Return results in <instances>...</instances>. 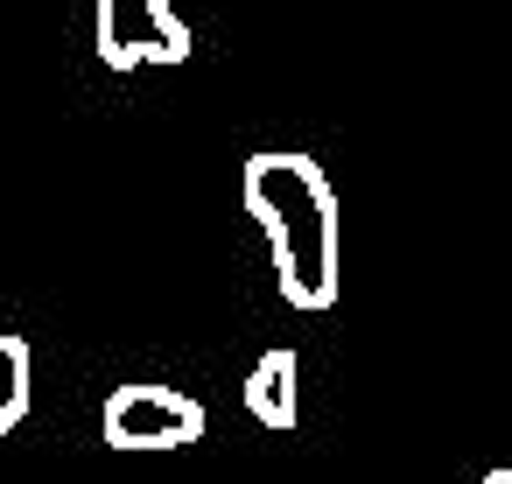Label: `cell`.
Segmentation results:
<instances>
[{
  "label": "cell",
  "instance_id": "6da1fadb",
  "mask_svg": "<svg viewBox=\"0 0 512 484\" xmlns=\"http://www.w3.org/2000/svg\"><path fill=\"white\" fill-rule=\"evenodd\" d=\"M239 197H246V218L267 232L274 281H281L288 309L323 316L337 302V288H344V246H337L344 218H337V190H330L323 162L302 155V148L246 155Z\"/></svg>",
  "mask_w": 512,
  "mask_h": 484
},
{
  "label": "cell",
  "instance_id": "7a4b0ae2",
  "mask_svg": "<svg viewBox=\"0 0 512 484\" xmlns=\"http://www.w3.org/2000/svg\"><path fill=\"white\" fill-rule=\"evenodd\" d=\"M99 435H106L120 456L190 449V442L204 435V400H190V393H176V386H155V379H134V386H113V393H106Z\"/></svg>",
  "mask_w": 512,
  "mask_h": 484
},
{
  "label": "cell",
  "instance_id": "3957f363",
  "mask_svg": "<svg viewBox=\"0 0 512 484\" xmlns=\"http://www.w3.org/2000/svg\"><path fill=\"white\" fill-rule=\"evenodd\" d=\"M92 43L106 71L190 64V22L169 0H92Z\"/></svg>",
  "mask_w": 512,
  "mask_h": 484
},
{
  "label": "cell",
  "instance_id": "277c9868",
  "mask_svg": "<svg viewBox=\"0 0 512 484\" xmlns=\"http://www.w3.org/2000/svg\"><path fill=\"white\" fill-rule=\"evenodd\" d=\"M295 386H302V358H295L288 344L260 351L253 372H246V407H253V421H260V428H295V421H302Z\"/></svg>",
  "mask_w": 512,
  "mask_h": 484
},
{
  "label": "cell",
  "instance_id": "5b68a950",
  "mask_svg": "<svg viewBox=\"0 0 512 484\" xmlns=\"http://www.w3.org/2000/svg\"><path fill=\"white\" fill-rule=\"evenodd\" d=\"M29 386H36L29 344H22V337H0V435L22 428V414H29Z\"/></svg>",
  "mask_w": 512,
  "mask_h": 484
},
{
  "label": "cell",
  "instance_id": "8992f818",
  "mask_svg": "<svg viewBox=\"0 0 512 484\" xmlns=\"http://www.w3.org/2000/svg\"><path fill=\"white\" fill-rule=\"evenodd\" d=\"M484 484H512V470H484Z\"/></svg>",
  "mask_w": 512,
  "mask_h": 484
}]
</instances>
